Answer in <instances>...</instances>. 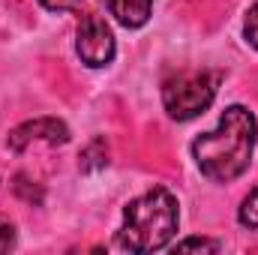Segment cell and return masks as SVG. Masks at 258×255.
Returning <instances> with one entry per match:
<instances>
[{
	"label": "cell",
	"instance_id": "cell-8",
	"mask_svg": "<svg viewBox=\"0 0 258 255\" xmlns=\"http://www.w3.org/2000/svg\"><path fill=\"white\" fill-rule=\"evenodd\" d=\"M237 219H240V225L258 231V186L243 198V204H240V210H237Z\"/></svg>",
	"mask_w": 258,
	"mask_h": 255
},
{
	"label": "cell",
	"instance_id": "cell-9",
	"mask_svg": "<svg viewBox=\"0 0 258 255\" xmlns=\"http://www.w3.org/2000/svg\"><path fill=\"white\" fill-rule=\"evenodd\" d=\"M243 36H246V42H249L252 48H258V3H255V6H249V12H246Z\"/></svg>",
	"mask_w": 258,
	"mask_h": 255
},
{
	"label": "cell",
	"instance_id": "cell-2",
	"mask_svg": "<svg viewBox=\"0 0 258 255\" xmlns=\"http://www.w3.org/2000/svg\"><path fill=\"white\" fill-rule=\"evenodd\" d=\"M177 198L165 186H153L126 204L123 225L117 231V246L126 252H156L171 243V237L177 234Z\"/></svg>",
	"mask_w": 258,
	"mask_h": 255
},
{
	"label": "cell",
	"instance_id": "cell-5",
	"mask_svg": "<svg viewBox=\"0 0 258 255\" xmlns=\"http://www.w3.org/2000/svg\"><path fill=\"white\" fill-rule=\"evenodd\" d=\"M6 141H9V147L15 153L27 150L36 141H45V144L57 147V144H66L69 141V126H66L63 120H57V117H36V120H27V123L15 126L9 132Z\"/></svg>",
	"mask_w": 258,
	"mask_h": 255
},
{
	"label": "cell",
	"instance_id": "cell-6",
	"mask_svg": "<svg viewBox=\"0 0 258 255\" xmlns=\"http://www.w3.org/2000/svg\"><path fill=\"white\" fill-rule=\"evenodd\" d=\"M108 6V12L129 30L135 27H144L147 18H150V9H153V0H102Z\"/></svg>",
	"mask_w": 258,
	"mask_h": 255
},
{
	"label": "cell",
	"instance_id": "cell-4",
	"mask_svg": "<svg viewBox=\"0 0 258 255\" xmlns=\"http://www.w3.org/2000/svg\"><path fill=\"white\" fill-rule=\"evenodd\" d=\"M75 51H78L81 63L90 66V69L108 66L114 60V33H111V27L93 12L81 15L78 33H75Z\"/></svg>",
	"mask_w": 258,
	"mask_h": 255
},
{
	"label": "cell",
	"instance_id": "cell-12",
	"mask_svg": "<svg viewBox=\"0 0 258 255\" xmlns=\"http://www.w3.org/2000/svg\"><path fill=\"white\" fill-rule=\"evenodd\" d=\"M48 12H72V9H78L84 0H39Z\"/></svg>",
	"mask_w": 258,
	"mask_h": 255
},
{
	"label": "cell",
	"instance_id": "cell-7",
	"mask_svg": "<svg viewBox=\"0 0 258 255\" xmlns=\"http://www.w3.org/2000/svg\"><path fill=\"white\" fill-rule=\"evenodd\" d=\"M108 165V147L102 138H93L84 150H81V171H99Z\"/></svg>",
	"mask_w": 258,
	"mask_h": 255
},
{
	"label": "cell",
	"instance_id": "cell-11",
	"mask_svg": "<svg viewBox=\"0 0 258 255\" xmlns=\"http://www.w3.org/2000/svg\"><path fill=\"white\" fill-rule=\"evenodd\" d=\"M177 249H180V252H186V249H210V252H216L219 243H216V240H204V237H201V240H198V237H189V240L177 243Z\"/></svg>",
	"mask_w": 258,
	"mask_h": 255
},
{
	"label": "cell",
	"instance_id": "cell-3",
	"mask_svg": "<svg viewBox=\"0 0 258 255\" xmlns=\"http://www.w3.org/2000/svg\"><path fill=\"white\" fill-rule=\"evenodd\" d=\"M216 72H177L162 84V105L174 120H192L210 108L216 96Z\"/></svg>",
	"mask_w": 258,
	"mask_h": 255
},
{
	"label": "cell",
	"instance_id": "cell-10",
	"mask_svg": "<svg viewBox=\"0 0 258 255\" xmlns=\"http://www.w3.org/2000/svg\"><path fill=\"white\" fill-rule=\"evenodd\" d=\"M12 246H15V228H12V222H6L0 216V252H9Z\"/></svg>",
	"mask_w": 258,
	"mask_h": 255
},
{
	"label": "cell",
	"instance_id": "cell-1",
	"mask_svg": "<svg viewBox=\"0 0 258 255\" xmlns=\"http://www.w3.org/2000/svg\"><path fill=\"white\" fill-rule=\"evenodd\" d=\"M255 135H258L255 114L243 105H231L219 117L216 129L198 135L192 141L195 165L201 168V174L207 180L231 183L249 168L252 150H255Z\"/></svg>",
	"mask_w": 258,
	"mask_h": 255
}]
</instances>
